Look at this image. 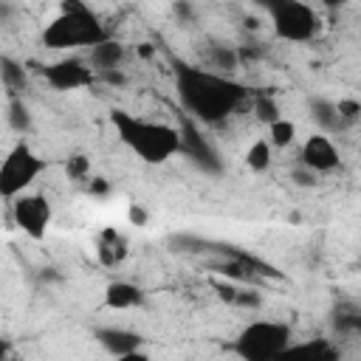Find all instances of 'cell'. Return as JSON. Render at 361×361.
I'll use <instances>...</instances> for the list:
<instances>
[{
    "label": "cell",
    "mask_w": 361,
    "mask_h": 361,
    "mask_svg": "<svg viewBox=\"0 0 361 361\" xmlns=\"http://www.w3.org/2000/svg\"><path fill=\"white\" fill-rule=\"evenodd\" d=\"M175 85H178V96L183 107L203 124L226 121L248 99V90L240 82L228 79L226 73H214L197 65H178Z\"/></svg>",
    "instance_id": "obj_1"
},
{
    "label": "cell",
    "mask_w": 361,
    "mask_h": 361,
    "mask_svg": "<svg viewBox=\"0 0 361 361\" xmlns=\"http://www.w3.org/2000/svg\"><path fill=\"white\" fill-rule=\"evenodd\" d=\"M110 124L118 135V141L138 155L144 164H166L180 152V130L164 121H149L141 116H133L127 110H113Z\"/></svg>",
    "instance_id": "obj_2"
},
{
    "label": "cell",
    "mask_w": 361,
    "mask_h": 361,
    "mask_svg": "<svg viewBox=\"0 0 361 361\" xmlns=\"http://www.w3.org/2000/svg\"><path fill=\"white\" fill-rule=\"evenodd\" d=\"M110 31L82 0H59V14L42 28V45L51 51L90 48L107 39Z\"/></svg>",
    "instance_id": "obj_3"
},
{
    "label": "cell",
    "mask_w": 361,
    "mask_h": 361,
    "mask_svg": "<svg viewBox=\"0 0 361 361\" xmlns=\"http://www.w3.org/2000/svg\"><path fill=\"white\" fill-rule=\"evenodd\" d=\"M290 327L276 319H257L240 330L234 338V353L245 361H271L285 355L290 347Z\"/></svg>",
    "instance_id": "obj_4"
},
{
    "label": "cell",
    "mask_w": 361,
    "mask_h": 361,
    "mask_svg": "<svg viewBox=\"0 0 361 361\" xmlns=\"http://www.w3.org/2000/svg\"><path fill=\"white\" fill-rule=\"evenodd\" d=\"M268 11L271 28L282 42H310L319 34V14L305 0H259Z\"/></svg>",
    "instance_id": "obj_5"
},
{
    "label": "cell",
    "mask_w": 361,
    "mask_h": 361,
    "mask_svg": "<svg viewBox=\"0 0 361 361\" xmlns=\"http://www.w3.org/2000/svg\"><path fill=\"white\" fill-rule=\"evenodd\" d=\"M42 169H45V158L31 144L17 141L0 161V197L14 200L17 195L28 192Z\"/></svg>",
    "instance_id": "obj_6"
},
{
    "label": "cell",
    "mask_w": 361,
    "mask_h": 361,
    "mask_svg": "<svg viewBox=\"0 0 361 361\" xmlns=\"http://www.w3.org/2000/svg\"><path fill=\"white\" fill-rule=\"evenodd\" d=\"M11 217L23 234H28L31 240H42L48 234L51 220H54V206L45 195L23 192L11 200Z\"/></svg>",
    "instance_id": "obj_7"
},
{
    "label": "cell",
    "mask_w": 361,
    "mask_h": 361,
    "mask_svg": "<svg viewBox=\"0 0 361 361\" xmlns=\"http://www.w3.org/2000/svg\"><path fill=\"white\" fill-rule=\"evenodd\" d=\"M42 79L54 90H79V87H90L96 82V71L90 68V62H85L79 56H65V59L45 65Z\"/></svg>",
    "instance_id": "obj_8"
},
{
    "label": "cell",
    "mask_w": 361,
    "mask_h": 361,
    "mask_svg": "<svg viewBox=\"0 0 361 361\" xmlns=\"http://www.w3.org/2000/svg\"><path fill=\"white\" fill-rule=\"evenodd\" d=\"M299 164L305 169H310L313 175H327V172H336L338 169L341 158H338V149L330 141V135L313 133V135L305 138V144L299 149Z\"/></svg>",
    "instance_id": "obj_9"
},
{
    "label": "cell",
    "mask_w": 361,
    "mask_h": 361,
    "mask_svg": "<svg viewBox=\"0 0 361 361\" xmlns=\"http://www.w3.org/2000/svg\"><path fill=\"white\" fill-rule=\"evenodd\" d=\"M127 254H130V245H127V237L118 228L107 226L96 234V259L104 268H118L127 259Z\"/></svg>",
    "instance_id": "obj_10"
},
{
    "label": "cell",
    "mask_w": 361,
    "mask_h": 361,
    "mask_svg": "<svg viewBox=\"0 0 361 361\" xmlns=\"http://www.w3.org/2000/svg\"><path fill=\"white\" fill-rule=\"evenodd\" d=\"M99 344L113 353L116 358H135L138 355V344H141V336L133 333V330H118V327H104L96 333Z\"/></svg>",
    "instance_id": "obj_11"
},
{
    "label": "cell",
    "mask_w": 361,
    "mask_h": 361,
    "mask_svg": "<svg viewBox=\"0 0 361 361\" xmlns=\"http://www.w3.org/2000/svg\"><path fill=\"white\" fill-rule=\"evenodd\" d=\"M144 302V293L135 282H127V279H113L107 288H104V305L110 310H130V307H138Z\"/></svg>",
    "instance_id": "obj_12"
},
{
    "label": "cell",
    "mask_w": 361,
    "mask_h": 361,
    "mask_svg": "<svg viewBox=\"0 0 361 361\" xmlns=\"http://www.w3.org/2000/svg\"><path fill=\"white\" fill-rule=\"evenodd\" d=\"M87 51H90V54H87V62H90V68L99 71V73H102V71H110V68H118L121 59H124V45L116 42L113 37H107V39L90 45Z\"/></svg>",
    "instance_id": "obj_13"
},
{
    "label": "cell",
    "mask_w": 361,
    "mask_h": 361,
    "mask_svg": "<svg viewBox=\"0 0 361 361\" xmlns=\"http://www.w3.org/2000/svg\"><path fill=\"white\" fill-rule=\"evenodd\" d=\"M296 141V124L290 121V118H274L271 124H268V144L274 147V149H285V147H290Z\"/></svg>",
    "instance_id": "obj_14"
},
{
    "label": "cell",
    "mask_w": 361,
    "mask_h": 361,
    "mask_svg": "<svg viewBox=\"0 0 361 361\" xmlns=\"http://www.w3.org/2000/svg\"><path fill=\"white\" fill-rule=\"evenodd\" d=\"M271 144H268V138H257V141H251L248 144V149H245V166L251 169V172H265L268 166H271Z\"/></svg>",
    "instance_id": "obj_15"
},
{
    "label": "cell",
    "mask_w": 361,
    "mask_h": 361,
    "mask_svg": "<svg viewBox=\"0 0 361 361\" xmlns=\"http://www.w3.org/2000/svg\"><path fill=\"white\" fill-rule=\"evenodd\" d=\"M0 76H3V82H6L8 87H23V85H25V71H23V65L14 62V59H8V56L0 59Z\"/></svg>",
    "instance_id": "obj_16"
},
{
    "label": "cell",
    "mask_w": 361,
    "mask_h": 361,
    "mask_svg": "<svg viewBox=\"0 0 361 361\" xmlns=\"http://www.w3.org/2000/svg\"><path fill=\"white\" fill-rule=\"evenodd\" d=\"M8 124H11V130H17V133H28V127H31V113H28V107H25L20 99H14V102L8 104Z\"/></svg>",
    "instance_id": "obj_17"
},
{
    "label": "cell",
    "mask_w": 361,
    "mask_h": 361,
    "mask_svg": "<svg viewBox=\"0 0 361 361\" xmlns=\"http://www.w3.org/2000/svg\"><path fill=\"white\" fill-rule=\"evenodd\" d=\"M65 172H68L71 180H87V178H90V158L82 155V152L71 155V158L65 161Z\"/></svg>",
    "instance_id": "obj_18"
},
{
    "label": "cell",
    "mask_w": 361,
    "mask_h": 361,
    "mask_svg": "<svg viewBox=\"0 0 361 361\" xmlns=\"http://www.w3.org/2000/svg\"><path fill=\"white\" fill-rule=\"evenodd\" d=\"M254 113H257V118H259L262 124H271L274 118L282 116V113H279V104H276L271 96H257V99H254Z\"/></svg>",
    "instance_id": "obj_19"
},
{
    "label": "cell",
    "mask_w": 361,
    "mask_h": 361,
    "mask_svg": "<svg viewBox=\"0 0 361 361\" xmlns=\"http://www.w3.org/2000/svg\"><path fill=\"white\" fill-rule=\"evenodd\" d=\"M212 62H214V68L231 71V68H237V51H231L226 45H214L212 48Z\"/></svg>",
    "instance_id": "obj_20"
},
{
    "label": "cell",
    "mask_w": 361,
    "mask_h": 361,
    "mask_svg": "<svg viewBox=\"0 0 361 361\" xmlns=\"http://www.w3.org/2000/svg\"><path fill=\"white\" fill-rule=\"evenodd\" d=\"M358 113H361V104H358L355 99H338V102H336V116H338V121H355Z\"/></svg>",
    "instance_id": "obj_21"
},
{
    "label": "cell",
    "mask_w": 361,
    "mask_h": 361,
    "mask_svg": "<svg viewBox=\"0 0 361 361\" xmlns=\"http://www.w3.org/2000/svg\"><path fill=\"white\" fill-rule=\"evenodd\" d=\"M127 220H130L133 226H144V223H147V212H144L138 203H133V206L127 209Z\"/></svg>",
    "instance_id": "obj_22"
},
{
    "label": "cell",
    "mask_w": 361,
    "mask_h": 361,
    "mask_svg": "<svg viewBox=\"0 0 361 361\" xmlns=\"http://www.w3.org/2000/svg\"><path fill=\"white\" fill-rule=\"evenodd\" d=\"M87 189H90V195H104L110 186H107V180H104V178H90Z\"/></svg>",
    "instance_id": "obj_23"
},
{
    "label": "cell",
    "mask_w": 361,
    "mask_h": 361,
    "mask_svg": "<svg viewBox=\"0 0 361 361\" xmlns=\"http://www.w3.org/2000/svg\"><path fill=\"white\" fill-rule=\"evenodd\" d=\"M138 56H141V59H149V56H152L149 42H141V45H138Z\"/></svg>",
    "instance_id": "obj_24"
},
{
    "label": "cell",
    "mask_w": 361,
    "mask_h": 361,
    "mask_svg": "<svg viewBox=\"0 0 361 361\" xmlns=\"http://www.w3.org/2000/svg\"><path fill=\"white\" fill-rule=\"evenodd\" d=\"M6 353H8V347H6V341H3V338H0V358H3V355H6Z\"/></svg>",
    "instance_id": "obj_25"
},
{
    "label": "cell",
    "mask_w": 361,
    "mask_h": 361,
    "mask_svg": "<svg viewBox=\"0 0 361 361\" xmlns=\"http://www.w3.org/2000/svg\"><path fill=\"white\" fill-rule=\"evenodd\" d=\"M324 3H327V6H341L344 0H324Z\"/></svg>",
    "instance_id": "obj_26"
}]
</instances>
